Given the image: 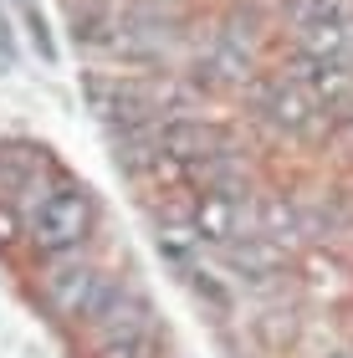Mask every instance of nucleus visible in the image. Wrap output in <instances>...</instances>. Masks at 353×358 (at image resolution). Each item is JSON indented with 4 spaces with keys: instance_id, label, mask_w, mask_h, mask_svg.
Here are the masks:
<instances>
[{
    "instance_id": "9d476101",
    "label": "nucleus",
    "mask_w": 353,
    "mask_h": 358,
    "mask_svg": "<svg viewBox=\"0 0 353 358\" xmlns=\"http://www.w3.org/2000/svg\"><path fill=\"white\" fill-rule=\"evenodd\" d=\"M328 358H353V353H328Z\"/></svg>"
},
{
    "instance_id": "20e7f679",
    "label": "nucleus",
    "mask_w": 353,
    "mask_h": 358,
    "mask_svg": "<svg viewBox=\"0 0 353 358\" xmlns=\"http://www.w3.org/2000/svg\"><path fill=\"white\" fill-rule=\"evenodd\" d=\"M297 87H308L323 108H338L353 97V72L348 62H333V57H308V52H292V67H287Z\"/></svg>"
},
{
    "instance_id": "f257e3e1",
    "label": "nucleus",
    "mask_w": 353,
    "mask_h": 358,
    "mask_svg": "<svg viewBox=\"0 0 353 358\" xmlns=\"http://www.w3.org/2000/svg\"><path fill=\"white\" fill-rule=\"evenodd\" d=\"M87 231H92V200H87V189L67 185V179L36 189V205H31V220H26V241L41 256H52V262L72 256L87 241Z\"/></svg>"
},
{
    "instance_id": "7ed1b4c3",
    "label": "nucleus",
    "mask_w": 353,
    "mask_h": 358,
    "mask_svg": "<svg viewBox=\"0 0 353 358\" xmlns=\"http://www.w3.org/2000/svg\"><path fill=\"white\" fill-rule=\"evenodd\" d=\"M256 108H261V118L277 128V134H292V138H312V134H323V103L308 92V87H297L292 77H271V83L256 87Z\"/></svg>"
},
{
    "instance_id": "39448f33",
    "label": "nucleus",
    "mask_w": 353,
    "mask_h": 358,
    "mask_svg": "<svg viewBox=\"0 0 353 358\" xmlns=\"http://www.w3.org/2000/svg\"><path fill=\"white\" fill-rule=\"evenodd\" d=\"M189 231H195L200 246H231V241H240V200L231 189H205L189 205Z\"/></svg>"
},
{
    "instance_id": "0eeeda50",
    "label": "nucleus",
    "mask_w": 353,
    "mask_h": 358,
    "mask_svg": "<svg viewBox=\"0 0 353 358\" xmlns=\"http://www.w3.org/2000/svg\"><path fill=\"white\" fill-rule=\"evenodd\" d=\"M297 231H302V215L282 200V194H266V200L256 205V236H266L271 246H282V241H297Z\"/></svg>"
},
{
    "instance_id": "423d86ee",
    "label": "nucleus",
    "mask_w": 353,
    "mask_h": 358,
    "mask_svg": "<svg viewBox=\"0 0 353 358\" xmlns=\"http://www.w3.org/2000/svg\"><path fill=\"white\" fill-rule=\"evenodd\" d=\"M226 256H231L236 271L251 276V282H266V276L282 266V251L271 246L266 236H240V241H231V246H226Z\"/></svg>"
},
{
    "instance_id": "f03ea898",
    "label": "nucleus",
    "mask_w": 353,
    "mask_h": 358,
    "mask_svg": "<svg viewBox=\"0 0 353 358\" xmlns=\"http://www.w3.org/2000/svg\"><path fill=\"white\" fill-rule=\"evenodd\" d=\"M41 287H46V302H52L67 322H92V317H98V307L108 302V292H113L118 282L103 266L82 262V256H62V262L41 276Z\"/></svg>"
},
{
    "instance_id": "1a4fd4ad",
    "label": "nucleus",
    "mask_w": 353,
    "mask_h": 358,
    "mask_svg": "<svg viewBox=\"0 0 353 358\" xmlns=\"http://www.w3.org/2000/svg\"><path fill=\"white\" fill-rule=\"evenodd\" d=\"M21 236H26V215L6 200V205H0V251H10Z\"/></svg>"
},
{
    "instance_id": "6e6552de",
    "label": "nucleus",
    "mask_w": 353,
    "mask_h": 358,
    "mask_svg": "<svg viewBox=\"0 0 353 358\" xmlns=\"http://www.w3.org/2000/svg\"><path fill=\"white\" fill-rule=\"evenodd\" d=\"M297 21H338L353 31V0H292V26Z\"/></svg>"
}]
</instances>
